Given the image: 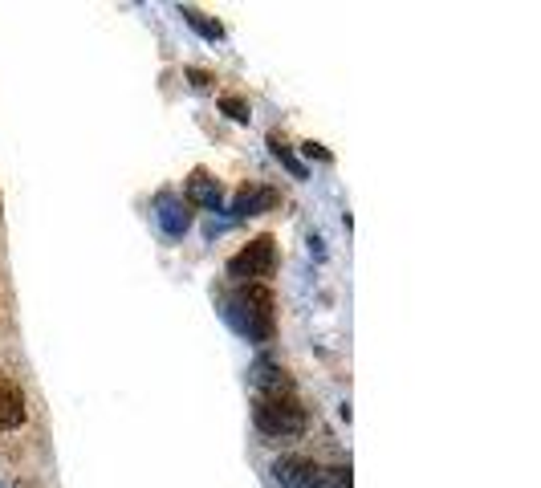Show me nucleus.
<instances>
[{
    "label": "nucleus",
    "instance_id": "1",
    "mask_svg": "<svg viewBox=\"0 0 541 488\" xmlns=\"http://www.w3.org/2000/svg\"><path fill=\"white\" fill-rule=\"evenodd\" d=\"M228 318L249 342H269L277 334V301L269 285H240L228 297Z\"/></svg>",
    "mask_w": 541,
    "mask_h": 488
},
{
    "label": "nucleus",
    "instance_id": "2",
    "mask_svg": "<svg viewBox=\"0 0 541 488\" xmlns=\"http://www.w3.org/2000/svg\"><path fill=\"white\" fill-rule=\"evenodd\" d=\"M253 423H257V432L269 436V440H297L306 432V407L297 403V399H261L253 403Z\"/></svg>",
    "mask_w": 541,
    "mask_h": 488
},
{
    "label": "nucleus",
    "instance_id": "3",
    "mask_svg": "<svg viewBox=\"0 0 541 488\" xmlns=\"http://www.w3.org/2000/svg\"><path fill=\"white\" fill-rule=\"evenodd\" d=\"M273 273H277V240L269 232L253 236L245 249L228 261V277H236L240 285H265Z\"/></svg>",
    "mask_w": 541,
    "mask_h": 488
},
{
    "label": "nucleus",
    "instance_id": "4",
    "mask_svg": "<svg viewBox=\"0 0 541 488\" xmlns=\"http://www.w3.org/2000/svg\"><path fill=\"white\" fill-rule=\"evenodd\" d=\"M155 220H159V228H163L171 240H184L188 228H192V208H188L184 196L159 192V196H155Z\"/></svg>",
    "mask_w": 541,
    "mask_h": 488
},
{
    "label": "nucleus",
    "instance_id": "5",
    "mask_svg": "<svg viewBox=\"0 0 541 488\" xmlns=\"http://www.w3.org/2000/svg\"><path fill=\"white\" fill-rule=\"evenodd\" d=\"M184 200L188 208H204V212H220L224 204V188H220V179L208 171V167H196L184 183Z\"/></svg>",
    "mask_w": 541,
    "mask_h": 488
},
{
    "label": "nucleus",
    "instance_id": "6",
    "mask_svg": "<svg viewBox=\"0 0 541 488\" xmlns=\"http://www.w3.org/2000/svg\"><path fill=\"white\" fill-rule=\"evenodd\" d=\"M269 472H273L277 488H314L322 468L310 456H277Z\"/></svg>",
    "mask_w": 541,
    "mask_h": 488
},
{
    "label": "nucleus",
    "instance_id": "7",
    "mask_svg": "<svg viewBox=\"0 0 541 488\" xmlns=\"http://www.w3.org/2000/svg\"><path fill=\"white\" fill-rule=\"evenodd\" d=\"M253 387H257L261 399H293V379H289L285 366H277L273 358H257Z\"/></svg>",
    "mask_w": 541,
    "mask_h": 488
},
{
    "label": "nucleus",
    "instance_id": "8",
    "mask_svg": "<svg viewBox=\"0 0 541 488\" xmlns=\"http://www.w3.org/2000/svg\"><path fill=\"white\" fill-rule=\"evenodd\" d=\"M25 415H29V407H25L21 383L9 379V375H0V427H5V432H13V427L25 423Z\"/></svg>",
    "mask_w": 541,
    "mask_h": 488
},
{
    "label": "nucleus",
    "instance_id": "9",
    "mask_svg": "<svg viewBox=\"0 0 541 488\" xmlns=\"http://www.w3.org/2000/svg\"><path fill=\"white\" fill-rule=\"evenodd\" d=\"M281 204V196L273 192V188H240V196L232 200V216L236 220H245V216H265V212H273Z\"/></svg>",
    "mask_w": 541,
    "mask_h": 488
},
{
    "label": "nucleus",
    "instance_id": "10",
    "mask_svg": "<svg viewBox=\"0 0 541 488\" xmlns=\"http://www.w3.org/2000/svg\"><path fill=\"white\" fill-rule=\"evenodd\" d=\"M269 151H273V159H277V163H281V167H285L293 179H306V163L289 151V143H281L277 135H269Z\"/></svg>",
    "mask_w": 541,
    "mask_h": 488
},
{
    "label": "nucleus",
    "instance_id": "11",
    "mask_svg": "<svg viewBox=\"0 0 541 488\" xmlns=\"http://www.w3.org/2000/svg\"><path fill=\"white\" fill-rule=\"evenodd\" d=\"M184 21L204 37V41H224V29H220V21H212V17H204L200 9H184Z\"/></svg>",
    "mask_w": 541,
    "mask_h": 488
},
{
    "label": "nucleus",
    "instance_id": "12",
    "mask_svg": "<svg viewBox=\"0 0 541 488\" xmlns=\"http://www.w3.org/2000/svg\"><path fill=\"white\" fill-rule=\"evenodd\" d=\"M220 114H228L232 122H249V118H253L249 98H240V94H224V98H220Z\"/></svg>",
    "mask_w": 541,
    "mask_h": 488
},
{
    "label": "nucleus",
    "instance_id": "13",
    "mask_svg": "<svg viewBox=\"0 0 541 488\" xmlns=\"http://www.w3.org/2000/svg\"><path fill=\"white\" fill-rule=\"evenodd\" d=\"M314 488H354V484H350V468H346V464L322 468V472H318V484H314Z\"/></svg>",
    "mask_w": 541,
    "mask_h": 488
},
{
    "label": "nucleus",
    "instance_id": "14",
    "mask_svg": "<svg viewBox=\"0 0 541 488\" xmlns=\"http://www.w3.org/2000/svg\"><path fill=\"white\" fill-rule=\"evenodd\" d=\"M184 78H188L196 90H212V82H216L208 70H196V66H192V70H184Z\"/></svg>",
    "mask_w": 541,
    "mask_h": 488
},
{
    "label": "nucleus",
    "instance_id": "15",
    "mask_svg": "<svg viewBox=\"0 0 541 488\" xmlns=\"http://www.w3.org/2000/svg\"><path fill=\"white\" fill-rule=\"evenodd\" d=\"M302 151H306L310 159H322V163H330V159H334V155H330L322 143H302Z\"/></svg>",
    "mask_w": 541,
    "mask_h": 488
},
{
    "label": "nucleus",
    "instance_id": "16",
    "mask_svg": "<svg viewBox=\"0 0 541 488\" xmlns=\"http://www.w3.org/2000/svg\"><path fill=\"white\" fill-rule=\"evenodd\" d=\"M0 488H5V480H0Z\"/></svg>",
    "mask_w": 541,
    "mask_h": 488
}]
</instances>
